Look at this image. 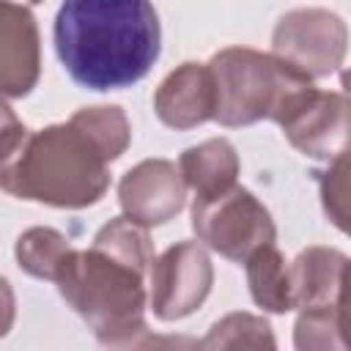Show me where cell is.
I'll list each match as a JSON object with an SVG mask.
<instances>
[{
	"mask_svg": "<svg viewBox=\"0 0 351 351\" xmlns=\"http://www.w3.org/2000/svg\"><path fill=\"white\" fill-rule=\"evenodd\" d=\"M293 346L299 351L313 348H348L346 340V304L335 307H315V310H299L296 326H293Z\"/></svg>",
	"mask_w": 351,
	"mask_h": 351,
	"instance_id": "obj_16",
	"label": "cell"
},
{
	"mask_svg": "<svg viewBox=\"0 0 351 351\" xmlns=\"http://www.w3.org/2000/svg\"><path fill=\"white\" fill-rule=\"evenodd\" d=\"M214 80V121L222 126H250L274 121L313 88V80L271 52L225 47L208 63Z\"/></svg>",
	"mask_w": 351,
	"mask_h": 351,
	"instance_id": "obj_4",
	"label": "cell"
},
{
	"mask_svg": "<svg viewBox=\"0 0 351 351\" xmlns=\"http://www.w3.org/2000/svg\"><path fill=\"white\" fill-rule=\"evenodd\" d=\"M348 258L335 247H307L288 266L291 307L315 310L346 304Z\"/></svg>",
	"mask_w": 351,
	"mask_h": 351,
	"instance_id": "obj_12",
	"label": "cell"
},
{
	"mask_svg": "<svg viewBox=\"0 0 351 351\" xmlns=\"http://www.w3.org/2000/svg\"><path fill=\"white\" fill-rule=\"evenodd\" d=\"M41 77V36L30 8L0 0V93L27 96Z\"/></svg>",
	"mask_w": 351,
	"mask_h": 351,
	"instance_id": "obj_10",
	"label": "cell"
},
{
	"mask_svg": "<svg viewBox=\"0 0 351 351\" xmlns=\"http://www.w3.org/2000/svg\"><path fill=\"white\" fill-rule=\"evenodd\" d=\"M318 176V186H321V203L326 217L346 230V219H348V156L340 154L337 159L329 162L326 170L315 173Z\"/></svg>",
	"mask_w": 351,
	"mask_h": 351,
	"instance_id": "obj_18",
	"label": "cell"
},
{
	"mask_svg": "<svg viewBox=\"0 0 351 351\" xmlns=\"http://www.w3.org/2000/svg\"><path fill=\"white\" fill-rule=\"evenodd\" d=\"M148 304L159 321H178L192 315L211 293L214 266L197 241H178L154 258Z\"/></svg>",
	"mask_w": 351,
	"mask_h": 351,
	"instance_id": "obj_7",
	"label": "cell"
},
{
	"mask_svg": "<svg viewBox=\"0 0 351 351\" xmlns=\"http://www.w3.org/2000/svg\"><path fill=\"white\" fill-rule=\"evenodd\" d=\"M14 318H16V296H14L11 282L0 274V337L11 332Z\"/></svg>",
	"mask_w": 351,
	"mask_h": 351,
	"instance_id": "obj_20",
	"label": "cell"
},
{
	"mask_svg": "<svg viewBox=\"0 0 351 351\" xmlns=\"http://www.w3.org/2000/svg\"><path fill=\"white\" fill-rule=\"evenodd\" d=\"M30 3H44V0H30Z\"/></svg>",
	"mask_w": 351,
	"mask_h": 351,
	"instance_id": "obj_21",
	"label": "cell"
},
{
	"mask_svg": "<svg viewBox=\"0 0 351 351\" xmlns=\"http://www.w3.org/2000/svg\"><path fill=\"white\" fill-rule=\"evenodd\" d=\"M214 80L206 63H181L173 69L154 93L156 118L170 129H195L214 118Z\"/></svg>",
	"mask_w": 351,
	"mask_h": 351,
	"instance_id": "obj_11",
	"label": "cell"
},
{
	"mask_svg": "<svg viewBox=\"0 0 351 351\" xmlns=\"http://www.w3.org/2000/svg\"><path fill=\"white\" fill-rule=\"evenodd\" d=\"M200 346L203 348H274L277 343L263 315L230 313L208 329Z\"/></svg>",
	"mask_w": 351,
	"mask_h": 351,
	"instance_id": "obj_17",
	"label": "cell"
},
{
	"mask_svg": "<svg viewBox=\"0 0 351 351\" xmlns=\"http://www.w3.org/2000/svg\"><path fill=\"white\" fill-rule=\"evenodd\" d=\"M74 247L69 239L55 228H30L16 239V263L22 271L38 280H52L63 269L69 252Z\"/></svg>",
	"mask_w": 351,
	"mask_h": 351,
	"instance_id": "obj_15",
	"label": "cell"
},
{
	"mask_svg": "<svg viewBox=\"0 0 351 351\" xmlns=\"http://www.w3.org/2000/svg\"><path fill=\"white\" fill-rule=\"evenodd\" d=\"M123 217L143 228L170 222L186 203V184L170 159H143L118 184Z\"/></svg>",
	"mask_w": 351,
	"mask_h": 351,
	"instance_id": "obj_9",
	"label": "cell"
},
{
	"mask_svg": "<svg viewBox=\"0 0 351 351\" xmlns=\"http://www.w3.org/2000/svg\"><path fill=\"white\" fill-rule=\"evenodd\" d=\"M110 162L104 145L71 115L66 123L27 132L16 156L0 170V189L55 208H85L104 197Z\"/></svg>",
	"mask_w": 351,
	"mask_h": 351,
	"instance_id": "obj_3",
	"label": "cell"
},
{
	"mask_svg": "<svg viewBox=\"0 0 351 351\" xmlns=\"http://www.w3.org/2000/svg\"><path fill=\"white\" fill-rule=\"evenodd\" d=\"M348 49L346 22L326 8H293L271 33V55L291 63L310 80L335 74Z\"/></svg>",
	"mask_w": 351,
	"mask_h": 351,
	"instance_id": "obj_6",
	"label": "cell"
},
{
	"mask_svg": "<svg viewBox=\"0 0 351 351\" xmlns=\"http://www.w3.org/2000/svg\"><path fill=\"white\" fill-rule=\"evenodd\" d=\"M52 38L69 77L99 93L140 82L162 49L151 0H63Z\"/></svg>",
	"mask_w": 351,
	"mask_h": 351,
	"instance_id": "obj_2",
	"label": "cell"
},
{
	"mask_svg": "<svg viewBox=\"0 0 351 351\" xmlns=\"http://www.w3.org/2000/svg\"><path fill=\"white\" fill-rule=\"evenodd\" d=\"M280 129L299 154L332 162L348 145V99L340 90H318L313 85L280 118Z\"/></svg>",
	"mask_w": 351,
	"mask_h": 351,
	"instance_id": "obj_8",
	"label": "cell"
},
{
	"mask_svg": "<svg viewBox=\"0 0 351 351\" xmlns=\"http://www.w3.org/2000/svg\"><path fill=\"white\" fill-rule=\"evenodd\" d=\"M247 285L252 302L269 313H288L291 307V282L282 252L274 244H263L247 255Z\"/></svg>",
	"mask_w": 351,
	"mask_h": 351,
	"instance_id": "obj_14",
	"label": "cell"
},
{
	"mask_svg": "<svg viewBox=\"0 0 351 351\" xmlns=\"http://www.w3.org/2000/svg\"><path fill=\"white\" fill-rule=\"evenodd\" d=\"M192 228L208 250L233 263H244L250 252L277 239L269 208L250 189L236 184L219 195L195 197Z\"/></svg>",
	"mask_w": 351,
	"mask_h": 351,
	"instance_id": "obj_5",
	"label": "cell"
},
{
	"mask_svg": "<svg viewBox=\"0 0 351 351\" xmlns=\"http://www.w3.org/2000/svg\"><path fill=\"white\" fill-rule=\"evenodd\" d=\"M178 173L195 197H211L236 184L239 154L225 137H211L181 154Z\"/></svg>",
	"mask_w": 351,
	"mask_h": 351,
	"instance_id": "obj_13",
	"label": "cell"
},
{
	"mask_svg": "<svg viewBox=\"0 0 351 351\" xmlns=\"http://www.w3.org/2000/svg\"><path fill=\"white\" fill-rule=\"evenodd\" d=\"M25 137H27L25 123L14 115V110L5 104V99L0 93V170L16 156V151L25 143Z\"/></svg>",
	"mask_w": 351,
	"mask_h": 351,
	"instance_id": "obj_19",
	"label": "cell"
},
{
	"mask_svg": "<svg viewBox=\"0 0 351 351\" xmlns=\"http://www.w3.org/2000/svg\"><path fill=\"white\" fill-rule=\"evenodd\" d=\"M154 263L148 228L110 219L88 250H71L55 285L104 346H137L145 326V274Z\"/></svg>",
	"mask_w": 351,
	"mask_h": 351,
	"instance_id": "obj_1",
	"label": "cell"
}]
</instances>
